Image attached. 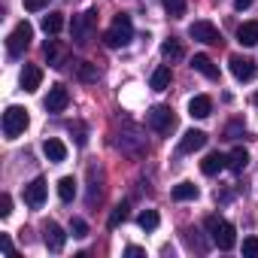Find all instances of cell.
I'll use <instances>...</instances> for the list:
<instances>
[{"label": "cell", "instance_id": "obj_12", "mask_svg": "<svg viewBox=\"0 0 258 258\" xmlns=\"http://www.w3.org/2000/svg\"><path fill=\"white\" fill-rule=\"evenodd\" d=\"M204 146H207V134L198 131V127L185 131L182 140H179V152H182V155H191V152H198V149H204Z\"/></svg>", "mask_w": 258, "mask_h": 258}, {"label": "cell", "instance_id": "obj_2", "mask_svg": "<svg viewBox=\"0 0 258 258\" xmlns=\"http://www.w3.org/2000/svg\"><path fill=\"white\" fill-rule=\"evenodd\" d=\"M131 40H134V25H131V16L118 13V16H115V22H112V28L103 34V43H106V49H121V46H127Z\"/></svg>", "mask_w": 258, "mask_h": 258}, {"label": "cell", "instance_id": "obj_37", "mask_svg": "<svg viewBox=\"0 0 258 258\" xmlns=\"http://www.w3.org/2000/svg\"><path fill=\"white\" fill-rule=\"evenodd\" d=\"M240 131H243V124H231V127H228V137H231V140H234V137H237V134H240Z\"/></svg>", "mask_w": 258, "mask_h": 258}, {"label": "cell", "instance_id": "obj_21", "mask_svg": "<svg viewBox=\"0 0 258 258\" xmlns=\"http://www.w3.org/2000/svg\"><path fill=\"white\" fill-rule=\"evenodd\" d=\"M76 76H79L82 82H97L100 70H97V64H91V61H79V64H76Z\"/></svg>", "mask_w": 258, "mask_h": 258}, {"label": "cell", "instance_id": "obj_17", "mask_svg": "<svg viewBox=\"0 0 258 258\" xmlns=\"http://www.w3.org/2000/svg\"><path fill=\"white\" fill-rule=\"evenodd\" d=\"M191 67H195L201 76H207V79H219V67L213 64L210 55H195V58H191Z\"/></svg>", "mask_w": 258, "mask_h": 258}, {"label": "cell", "instance_id": "obj_19", "mask_svg": "<svg viewBox=\"0 0 258 258\" xmlns=\"http://www.w3.org/2000/svg\"><path fill=\"white\" fill-rule=\"evenodd\" d=\"M246 164H249V152H246L243 146L231 149V155H228V170H231V173H243Z\"/></svg>", "mask_w": 258, "mask_h": 258}, {"label": "cell", "instance_id": "obj_29", "mask_svg": "<svg viewBox=\"0 0 258 258\" xmlns=\"http://www.w3.org/2000/svg\"><path fill=\"white\" fill-rule=\"evenodd\" d=\"M43 52H46V58H49V64H52V67H61V64H58V55H61V52H58V43H55V40H49Z\"/></svg>", "mask_w": 258, "mask_h": 258}, {"label": "cell", "instance_id": "obj_33", "mask_svg": "<svg viewBox=\"0 0 258 258\" xmlns=\"http://www.w3.org/2000/svg\"><path fill=\"white\" fill-rule=\"evenodd\" d=\"M10 213H13V198H10V195H0V216L7 219Z\"/></svg>", "mask_w": 258, "mask_h": 258}, {"label": "cell", "instance_id": "obj_16", "mask_svg": "<svg viewBox=\"0 0 258 258\" xmlns=\"http://www.w3.org/2000/svg\"><path fill=\"white\" fill-rule=\"evenodd\" d=\"M213 112V100L207 97V94H195L191 100H188V115L191 118H207Z\"/></svg>", "mask_w": 258, "mask_h": 258}, {"label": "cell", "instance_id": "obj_36", "mask_svg": "<svg viewBox=\"0 0 258 258\" xmlns=\"http://www.w3.org/2000/svg\"><path fill=\"white\" fill-rule=\"evenodd\" d=\"M252 4H255V0H234V10H240V13H243V10H249Z\"/></svg>", "mask_w": 258, "mask_h": 258}, {"label": "cell", "instance_id": "obj_11", "mask_svg": "<svg viewBox=\"0 0 258 258\" xmlns=\"http://www.w3.org/2000/svg\"><path fill=\"white\" fill-rule=\"evenodd\" d=\"M67 103H70V91H67V85H61V82L52 85L49 94H46V112H64Z\"/></svg>", "mask_w": 258, "mask_h": 258}, {"label": "cell", "instance_id": "obj_7", "mask_svg": "<svg viewBox=\"0 0 258 258\" xmlns=\"http://www.w3.org/2000/svg\"><path fill=\"white\" fill-rule=\"evenodd\" d=\"M231 73H234V79L237 82H252L255 76H258V67H255V61L252 58H243V55H231Z\"/></svg>", "mask_w": 258, "mask_h": 258}, {"label": "cell", "instance_id": "obj_9", "mask_svg": "<svg viewBox=\"0 0 258 258\" xmlns=\"http://www.w3.org/2000/svg\"><path fill=\"white\" fill-rule=\"evenodd\" d=\"M46 191H49L46 179H43V176H37L34 182H28V185H25V204H28L31 210H40V207L46 204Z\"/></svg>", "mask_w": 258, "mask_h": 258}, {"label": "cell", "instance_id": "obj_32", "mask_svg": "<svg viewBox=\"0 0 258 258\" xmlns=\"http://www.w3.org/2000/svg\"><path fill=\"white\" fill-rule=\"evenodd\" d=\"M49 7V0H25V10L28 13H40V10H46Z\"/></svg>", "mask_w": 258, "mask_h": 258}, {"label": "cell", "instance_id": "obj_18", "mask_svg": "<svg viewBox=\"0 0 258 258\" xmlns=\"http://www.w3.org/2000/svg\"><path fill=\"white\" fill-rule=\"evenodd\" d=\"M237 43L240 46H258V22H243L237 28Z\"/></svg>", "mask_w": 258, "mask_h": 258}, {"label": "cell", "instance_id": "obj_25", "mask_svg": "<svg viewBox=\"0 0 258 258\" xmlns=\"http://www.w3.org/2000/svg\"><path fill=\"white\" fill-rule=\"evenodd\" d=\"M137 225H140L143 231H155V228L161 225V219H158V213H155V210H143V213L137 216Z\"/></svg>", "mask_w": 258, "mask_h": 258}, {"label": "cell", "instance_id": "obj_10", "mask_svg": "<svg viewBox=\"0 0 258 258\" xmlns=\"http://www.w3.org/2000/svg\"><path fill=\"white\" fill-rule=\"evenodd\" d=\"M43 243H46V249H49V252H61V249H64V243H67L64 228H61L58 222H46V225H43Z\"/></svg>", "mask_w": 258, "mask_h": 258}, {"label": "cell", "instance_id": "obj_1", "mask_svg": "<svg viewBox=\"0 0 258 258\" xmlns=\"http://www.w3.org/2000/svg\"><path fill=\"white\" fill-rule=\"evenodd\" d=\"M207 231H210V240L219 246V249H234L237 246V231H234V225L228 222V219H222V216H210L207 219Z\"/></svg>", "mask_w": 258, "mask_h": 258}, {"label": "cell", "instance_id": "obj_31", "mask_svg": "<svg viewBox=\"0 0 258 258\" xmlns=\"http://www.w3.org/2000/svg\"><path fill=\"white\" fill-rule=\"evenodd\" d=\"M70 234H73V237H88V225H85V219H73V222H70Z\"/></svg>", "mask_w": 258, "mask_h": 258}, {"label": "cell", "instance_id": "obj_13", "mask_svg": "<svg viewBox=\"0 0 258 258\" xmlns=\"http://www.w3.org/2000/svg\"><path fill=\"white\" fill-rule=\"evenodd\" d=\"M19 85H22V91H28V94H34L40 85H43V70L37 67V64H25V70H22V79H19Z\"/></svg>", "mask_w": 258, "mask_h": 258}, {"label": "cell", "instance_id": "obj_28", "mask_svg": "<svg viewBox=\"0 0 258 258\" xmlns=\"http://www.w3.org/2000/svg\"><path fill=\"white\" fill-rule=\"evenodd\" d=\"M124 219H127V204H118V207L109 213V222H106V225H109V228H118Z\"/></svg>", "mask_w": 258, "mask_h": 258}, {"label": "cell", "instance_id": "obj_34", "mask_svg": "<svg viewBox=\"0 0 258 258\" xmlns=\"http://www.w3.org/2000/svg\"><path fill=\"white\" fill-rule=\"evenodd\" d=\"M0 246H4V252H13V240H10V234H0Z\"/></svg>", "mask_w": 258, "mask_h": 258}, {"label": "cell", "instance_id": "obj_38", "mask_svg": "<svg viewBox=\"0 0 258 258\" xmlns=\"http://www.w3.org/2000/svg\"><path fill=\"white\" fill-rule=\"evenodd\" d=\"M252 100H255V106H258V91H255V97H252Z\"/></svg>", "mask_w": 258, "mask_h": 258}, {"label": "cell", "instance_id": "obj_23", "mask_svg": "<svg viewBox=\"0 0 258 258\" xmlns=\"http://www.w3.org/2000/svg\"><path fill=\"white\" fill-rule=\"evenodd\" d=\"M201 191H198V185L195 182H179V185H173V201H195Z\"/></svg>", "mask_w": 258, "mask_h": 258}, {"label": "cell", "instance_id": "obj_5", "mask_svg": "<svg viewBox=\"0 0 258 258\" xmlns=\"http://www.w3.org/2000/svg\"><path fill=\"white\" fill-rule=\"evenodd\" d=\"M31 40H34V28H31L28 22H19V25L13 28V34H10V40H7V52H10V58L25 55V49L31 46Z\"/></svg>", "mask_w": 258, "mask_h": 258}, {"label": "cell", "instance_id": "obj_15", "mask_svg": "<svg viewBox=\"0 0 258 258\" xmlns=\"http://www.w3.org/2000/svg\"><path fill=\"white\" fill-rule=\"evenodd\" d=\"M228 167V158L222 155V152H210L204 161H201V173L204 176H216V173H222Z\"/></svg>", "mask_w": 258, "mask_h": 258}, {"label": "cell", "instance_id": "obj_20", "mask_svg": "<svg viewBox=\"0 0 258 258\" xmlns=\"http://www.w3.org/2000/svg\"><path fill=\"white\" fill-rule=\"evenodd\" d=\"M161 55H164L167 61H182V58H185V46H182L179 40H173V37H170V40H164V43H161Z\"/></svg>", "mask_w": 258, "mask_h": 258}, {"label": "cell", "instance_id": "obj_35", "mask_svg": "<svg viewBox=\"0 0 258 258\" xmlns=\"http://www.w3.org/2000/svg\"><path fill=\"white\" fill-rule=\"evenodd\" d=\"M124 255H131V258H137V255H146V249H140V246H127V249H124Z\"/></svg>", "mask_w": 258, "mask_h": 258}, {"label": "cell", "instance_id": "obj_27", "mask_svg": "<svg viewBox=\"0 0 258 258\" xmlns=\"http://www.w3.org/2000/svg\"><path fill=\"white\" fill-rule=\"evenodd\" d=\"M161 4H164L170 19H182L185 16V0H161Z\"/></svg>", "mask_w": 258, "mask_h": 258}, {"label": "cell", "instance_id": "obj_3", "mask_svg": "<svg viewBox=\"0 0 258 258\" xmlns=\"http://www.w3.org/2000/svg\"><path fill=\"white\" fill-rule=\"evenodd\" d=\"M28 124H31V115L25 106H7L4 112V137L7 140H16L28 131Z\"/></svg>", "mask_w": 258, "mask_h": 258}, {"label": "cell", "instance_id": "obj_14", "mask_svg": "<svg viewBox=\"0 0 258 258\" xmlns=\"http://www.w3.org/2000/svg\"><path fill=\"white\" fill-rule=\"evenodd\" d=\"M43 155H46L52 164H61V161H67V146H64L58 137H46V140H43Z\"/></svg>", "mask_w": 258, "mask_h": 258}, {"label": "cell", "instance_id": "obj_8", "mask_svg": "<svg viewBox=\"0 0 258 258\" xmlns=\"http://www.w3.org/2000/svg\"><path fill=\"white\" fill-rule=\"evenodd\" d=\"M188 37L191 40H198V43H207V46H216L222 37H219V28L213 25V22H195L191 28H188Z\"/></svg>", "mask_w": 258, "mask_h": 258}, {"label": "cell", "instance_id": "obj_22", "mask_svg": "<svg viewBox=\"0 0 258 258\" xmlns=\"http://www.w3.org/2000/svg\"><path fill=\"white\" fill-rule=\"evenodd\" d=\"M73 195H76V179H73V176H61V179H58V198H61L64 204H70Z\"/></svg>", "mask_w": 258, "mask_h": 258}, {"label": "cell", "instance_id": "obj_30", "mask_svg": "<svg viewBox=\"0 0 258 258\" xmlns=\"http://www.w3.org/2000/svg\"><path fill=\"white\" fill-rule=\"evenodd\" d=\"M258 255V237H246L243 240V258H255Z\"/></svg>", "mask_w": 258, "mask_h": 258}, {"label": "cell", "instance_id": "obj_24", "mask_svg": "<svg viewBox=\"0 0 258 258\" xmlns=\"http://www.w3.org/2000/svg\"><path fill=\"white\" fill-rule=\"evenodd\" d=\"M61 28H64V16H61V13H49V16L43 19V31H46L49 37L61 34Z\"/></svg>", "mask_w": 258, "mask_h": 258}, {"label": "cell", "instance_id": "obj_26", "mask_svg": "<svg viewBox=\"0 0 258 258\" xmlns=\"http://www.w3.org/2000/svg\"><path fill=\"white\" fill-rule=\"evenodd\" d=\"M170 85V67H158L155 73H152V88L155 91H164Z\"/></svg>", "mask_w": 258, "mask_h": 258}, {"label": "cell", "instance_id": "obj_4", "mask_svg": "<svg viewBox=\"0 0 258 258\" xmlns=\"http://www.w3.org/2000/svg\"><path fill=\"white\" fill-rule=\"evenodd\" d=\"M94 25H97V13H94V10H85L82 16H73L70 37L76 40V46H88V43H91V37H94Z\"/></svg>", "mask_w": 258, "mask_h": 258}, {"label": "cell", "instance_id": "obj_6", "mask_svg": "<svg viewBox=\"0 0 258 258\" xmlns=\"http://www.w3.org/2000/svg\"><path fill=\"white\" fill-rule=\"evenodd\" d=\"M146 118H149V127L158 131V134H170L173 127H176V115H173L170 106H152Z\"/></svg>", "mask_w": 258, "mask_h": 258}]
</instances>
